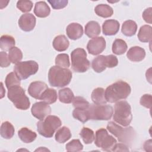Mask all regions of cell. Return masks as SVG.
Listing matches in <instances>:
<instances>
[{
  "mask_svg": "<svg viewBox=\"0 0 152 152\" xmlns=\"http://www.w3.org/2000/svg\"><path fill=\"white\" fill-rule=\"evenodd\" d=\"M50 12V9L45 1H39L35 4L34 8V14L39 18H45Z\"/></svg>",
  "mask_w": 152,
  "mask_h": 152,
  "instance_id": "cell-20",
  "label": "cell"
},
{
  "mask_svg": "<svg viewBox=\"0 0 152 152\" xmlns=\"http://www.w3.org/2000/svg\"><path fill=\"white\" fill-rule=\"evenodd\" d=\"M72 104L75 108H81L87 109L90 106V103L84 97L80 96L75 97L72 100Z\"/></svg>",
  "mask_w": 152,
  "mask_h": 152,
  "instance_id": "cell-39",
  "label": "cell"
},
{
  "mask_svg": "<svg viewBox=\"0 0 152 152\" xmlns=\"http://www.w3.org/2000/svg\"><path fill=\"white\" fill-rule=\"evenodd\" d=\"M113 121L124 126H128L132 119L131 107L126 101L116 102L114 107Z\"/></svg>",
  "mask_w": 152,
  "mask_h": 152,
  "instance_id": "cell-5",
  "label": "cell"
},
{
  "mask_svg": "<svg viewBox=\"0 0 152 152\" xmlns=\"http://www.w3.org/2000/svg\"><path fill=\"white\" fill-rule=\"evenodd\" d=\"M91 97L94 104H105L107 103L104 96V89L102 87H97L94 89Z\"/></svg>",
  "mask_w": 152,
  "mask_h": 152,
  "instance_id": "cell-25",
  "label": "cell"
},
{
  "mask_svg": "<svg viewBox=\"0 0 152 152\" xmlns=\"http://www.w3.org/2000/svg\"><path fill=\"white\" fill-rule=\"evenodd\" d=\"M107 130L118 138L119 142L130 145L135 138V131L132 126L123 128L114 122L110 121L107 125Z\"/></svg>",
  "mask_w": 152,
  "mask_h": 152,
  "instance_id": "cell-3",
  "label": "cell"
},
{
  "mask_svg": "<svg viewBox=\"0 0 152 152\" xmlns=\"http://www.w3.org/2000/svg\"><path fill=\"white\" fill-rule=\"evenodd\" d=\"M17 7L23 12H30L33 7V2L31 1H18Z\"/></svg>",
  "mask_w": 152,
  "mask_h": 152,
  "instance_id": "cell-40",
  "label": "cell"
},
{
  "mask_svg": "<svg viewBox=\"0 0 152 152\" xmlns=\"http://www.w3.org/2000/svg\"><path fill=\"white\" fill-rule=\"evenodd\" d=\"M131 91V88L129 84L122 80H119L106 88L104 96L107 102L116 103L126 99Z\"/></svg>",
  "mask_w": 152,
  "mask_h": 152,
  "instance_id": "cell-1",
  "label": "cell"
},
{
  "mask_svg": "<svg viewBox=\"0 0 152 152\" xmlns=\"http://www.w3.org/2000/svg\"><path fill=\"white\" fill-rule=\"evenodd\" d=\"M36 19L33 14L27 13L23 14L19 18L18 23L20 28L24 31H30L36 26Z\"/></svg>",
  "mask_w": 152,
  "mask_h": 152,
  "instance_id": "cell-14",
  "label": "cell"
},
{
  "mask_svg": "<svg viewBox=\"0 0 152 152\" xmlns=\"http://www.w3.org/2000/svg\"><path fill=\"white\" fill-rule=\"evenodd\" d=\"M119 27V23L117 20H107L102 25V31L106 36H113L118 32Z\"/></svg>",
  "mask_w": 152,
  "mask_h": 152,
  "instance_id": "cell-17",
  "label": "cell"
},
{
  "mask_svg": "<svg viewBox=\"0 0 152 152\" xmlns=\"http://www.w3.org/2000/svg\"><path fill=\"white\" fill-rule=\"evenodd\" d=\"M15 41L14 38L9 35H3L1 37L0 48L2 50L7 51L10 50L11 48L14 47Z\"/></svg>",
  "mask_w": 152,
  "mask_h": 152,
  "instance_id": "cell-31",
  "label": "cell"
},
{
  "mask_svg": "<svg viewBox=\"0 0 152 152\" xmlns=\"http://www.w3.org/2000/svg\"><path fill=\"white\" fill-rule=\"evenodd\" d=\"M72 135L70 129L66 126L59 128L55 134V140L59 143H64L69 140Z\"/></svg>",
  "mask_w": 152,
  "mask_h": 152,
  "instance_id": "cell-26",
  "label": "cell"
},
{
  "mask_svg": "<svg viewBox=\"0 0 152 152\" xmlns=\"http://www.w3.org/2000/svg\"><path fill=\"white\" fill-rule=\"evenodd\" d=\"M57 93L55 89L48 88L40 96L39 100L48 104H52L57 100Z\"/></svg>",
  "mask_w": 152,
  "mask_h": 152,
  "instance_id": "cell-27",
  "label": "cell"
},
{
  "mask_svg": "<svg viewBox=\"0 0 152 152\" xmlns=\"http://www.w3.org/2000/svg\"><path fill=\"white\" fill-rule=\"evenodd\" d=\"M20 80H21L18 77L14 72H10L7 75L5 78V86L8 89L15 86H20Z\"/></svg>",
  "mask_w": 152,
  "mask_h": 152,
  "instance_id": "cell-36",
  "label": "cell"
},
{
  "mask_svg": "<svg viewBox=\"0 0 152 152\" xmlns=\"http://www.w3.org/2000/svg\"><path fill=\"white\" fill-rule=\"evenodd\" d=\"M73 117L80 121L83 123L86 122L89 120V116L88 113V109H81V108H75L72 112Z\"/></svg>",
  "mask_w": 152,
  "mask_h": 152,
  "instance_id": "cell-34",
  "label": "cell"
},
{
  "mask_svg": "<svg viewBox=\"0 0 152 152\" xmlns=\"http://www.w3.org/2000/svg\"><path fill=\"white\" fill-rule=\"evenodd\" d=\"M61 124L62 122L59 117L48 115L44 119L37 123V131L40 135L46 138H51Z\"/></svg>",
  "mask_w": 152,
  "mask_h": 152,
  "instance_id": "cell-4",
  "label": "cell"
},
{
  "mask_svg": "<svg viewBox=\"0 0 152 152\" xmlns=\"http://www.w3.org/2000/svg\"><path fill=\"white\" fill-rule=\"evenodd\" d=\"M66 32L68 37L71 40H77L83 34V26L77 23L69 24L66 28Z\"/></svg>",
  "mask_w": 152,
  "mask_h": 152,
  "instance_id": "cell-16",
  "label": "cell"
},
{
  "mask_svg": "<svg viewBox=\"0 0 152 152\" xmlns=\"http://www.w3.org/2000/svg\"><path fill=\"white\" fill-rule=\"evenodd\" d=\"M113 151H128L129 149L127 145L124 143L116 144L113 150Z\"/></svg>",
  "mask_w": 152,
  "mask_h": 152,
  "instance_id": "cell-45",
  "label": "cell"
},
{
  "mask_svg": "<svg viewBox=\"0 0 152 152\" xmlns=\"http://www.w3.org/2000/svg\"><path fill=\"white\" fill-rule=\"evenodd\" d=\"M113 113V107L107 104H90L88 108L89 119L109 120Z\"/></svg>",
  "mask_w": 152,
  "mask_h": 152,
  "instance_id": "cell-8",
  "label": "cell"
},
{
  "mask_svg": "<svg viewBox=\"0 0 152 152\" xmlns=\"http://www.w3.org/2000/svg\"><path fill=\"white\" fill-rule=\"evenodd\" d=\"M126 56L131 61L140 62L144 59L145 51L140 46H133L128 50Z\"/></svg>",
  "mask_w": 152,
  "mask_h": 152,
  "instance_id": "cell-18",
  "label": "cell"
},
{
  "mask_svg": "<svg viewBox=\"0 0 152 152\" xmlns=\"http://www.w3.org/2000/svg\"><path fill=\"white\" fill-rule=\"evenodd\" d=\"M53 47L58 52L66 50L69 45V42L65 35H59L55 37L53 40Z\"/></svg>",
  "mask_w": 152,
  "mask_h": 152,
  "instance_id": "cell-19",
  "label": "cell"
},
{
  "mask_svg": "<svg viewBox=\"0 0 152 152\" xmlns=\"http://www.w3.org/2000/svg\"><path fill=\"white\" fill-rule=\"evenodd\" d=\"M80 135L82 138L84 142L86 144L92 143L95 138L93 131L87 127L83 128V129L80 131Z\"/></svg>",
  "mask_w": 152,
  "mask_h": 152,
  "instance_id": "cell-33",
  "label": "cell"
},
{
  "mask_svg": "<svg viewBox=\"0 0 152 152\" xmlns=\"http://www.w3.org/2000/svg\"><path fill=\"white\" fill-rule=\"evenodd\" d=\"M31 112L34 117L39 120H43L50 114L51 108L48 103L45 102H38L33 104Z\"/></svg>",
  "mask_w": 152,
  "mask_h": 152,
  "instance_id": "cell-12",
  "label": "cell"
},
{
  "mask_svg": "<svg viewBox=\"0 0 152 152\" xmlns=\"http://www.w3.org/2000/svg\"><path fill=\"white\" fill-rule=\"evenodd\" d=\"M71 67L76 72H84L90 68V61L87 59V53L83 48L74 49L71 54Z\"/></svg>",
  "mask_w": 152,
  "mask_h": 152,
  "instance_id": "cell-7",
  "label": "cell"
},
{
  "mask_svg": "<svg viewBox=\"0 0 152 152\" xmlns=\"http://www.w3.org/2000/svg\"><path fill=\"white\" fill-rule=\"evenodd\" d=\"M151 13H152V8L150 7L147 9H145L143 13H142V18L144 20V21L146 23H148L149 24H151V20H152V17H151Z\"/></svg>",
  "mask_w": 152,
  "mask_h": 152,
  "instance_id": "cell-44",
  "label": "cell"
},
{
  "mask_svg": "<svg viewBox=\"0 0 152 152\" xmlns=\"http://www.w3.org/2000/svg\"><path fill=\"white\" fill-rule=\"evenodd\" d=\"M151 95L149 94H144L140 99V104L146 108L150 109L151 107Z\"/></svg>",
  "mask_w": 152,
  "mask_h": 152,
  "instance_id": "cell-42",
  "label": "cell"
},
{
  "mask_svg": "<svg viewBox=\"0 0 152 152\" xmlns=\"http://www.w3.org/2000/svg\"><path fill=\"white\" fill-rule=\"evenodd\" d=\"M72 75L71 70L66 68L53 66L48 72L49 83L52 87H63L69 84Z\"/></svg>",
  "mask_w": 152,
  "mask_h": 152,
  "instance_id": "cell-2",
  "label": "cell"
},
{
  "mask_svg": "<svg viewBox=\"0 0 152 152\" xmlns=\"http://www.w3.org/2000/svg\"><path fill=\"white\" fill-rule=\"evenodd\" d=\"M118 64V58L113 55H99L92 61L91 67L96 72L100 73L103 72L107 67L113 68L117 66Z\"/></svg>",
  "mask_w": 152,
  "mask_h": 152,
  "instance_id": "cell-11",
  "label": "cell"
},
{
  "mask_svg": "<svg viewBox=\"0 0 152 152\" xmlns=\"http://www.w3.org/2000/svg\"><path fill=\"white\" fill-rule=\"evenodd\" d=\"M137 30V25L136 23L131 20L125 21L122 26L121 31L126 36L131 37L134 36Z\"/></svg>",
  "mask_w": 152,
  "mask_h": 152,
  "instance_id": "cell-24",
  "label": "cell"
},
{
  "mask_svg": "<svg viewBox=\"0 0 152 152\" xmlns=\"http://www.w3.org/2000/svg\"><path fill=\"white\" fill-rule=\"evenodd\" d=\"M152 27L149 25L141 26L138 33V38L141 42H151L152 38Z\"/></svg>",
  "mask_w": 152,
  "mask_h": 152,
  "instance_id": "cell-23",
  "label": "cell"
},
{
  "mask_svg": "<svg viewBox=\"0 0 152 152\" xmlns=\"http://www.w3.org/2000/svg\"><path fill=\"white\" fill-rule=\"evenodd\" d=\"M83 149V145L78 139L72 140L66 145V150L68 151H80Z\"/></svg>",
  "mask_w": 152,
  "mask_h": 152,
  "instance_id": "cell-38",
  "label": "cell"
},
{
  "mask_svg": "<svg viewBox=\"0 0 152 152\" xmlns=\"http://www.w3.org/2000/svg\"><path fill=\"white\" fill-rule=\"evenodd\" d=\"M116 142V140L109 135L106 129L100 128L96 132L94 143L103 151H113Z\"/></svg>",
  "mask_w": 152,
  "mask_h": 152,
  "instance_id": "cell-9",
  "label": "cell"
},
{
  "mask_svg": "<svg viewBox=\"0 0 152 152\" xmlns=\"http://www.w3.org/2000/svg\"><path fill=\"white\" fill-rule=\"evenodd\" d=\"M8 90V98L16 108L20 110H27L29 108L30 106L29 99L26 95L25 90L20 86H15Z\"/></svg>",
  "mask_w": 152,
  "mask_h": 152,
  "instance_id": "cell-6",
  "label": "cell"
},
{
  "mask_svg": "<svg viewBox=\"0 0 152 152\" xmlns=\"http://www.w3.org/2000/svg\"><path fill=\"white\" fill-rule=\"evenodd\" d=\"M55 64L56 65L61 67L68 68L70 65L68 55L66 53H61L58 55L55 58Z\"/></svg>",
  "mask_w": 152,
  "mask_h": 152,
  "instance_id": "cell-37",
  "label": "cell"
},
{
  "mask_svg": "<svg viewBox=\"0 0 152 152\" xmlns=\"http://www.w3.org/2000/svg\"><path fill=\"white\" fill-rule=\"evenodd\" d=\"M101 32L100 24L95 21L88 22L85 26V34L90 38L97 36Z\"/></svg>",
  "mask_w": 152,
  "mask_h": 152,
  "instance_id": "cell-21",
  "label": "cell"
},
{
  "mask_svg": "<svg viewBox=\"0 0 152 152\" xmlns=\"http://www.w3.org/2000/svg\"><path fill=\"white\" fill-rule=\"evenodd\" d=\"M126 43L122 39H117L115 40L112 45V52L115 55H120L126 52L127 50Z\"/></svg>",
  "mask_w": 152,
  "mask_h": 152,
  "instance_id": "cell-32",
  "label": "cell"
},
{
  "mask_svg": "<svg viewBox=\"0 0 152 152\" xmlns=\"http://www.w3.org/2000/svg\"><path fill=\"white\" fill-rule=\"evenodd\" d=\"M39 69V65L34 61L20 62L14 67V72L20 80H26L35 74Z\"/></svg>",
  "mask_w": 152,
  "mask_h": 152,
  "instance_id": "cell-10",
  "label": "cell"
},
{
  "mask_svg": "<svg viewBox=\"0 0 152 152\" xmlns=\"http://www.w3.org/2000/svg\"><path fill=\"white\" fill-rule=\"evenodd\" d=\"M18 135L20 139L25 143H30L33 142L37 137L36 132L32 131L26 127L21 128L18 131Z\"/></svg>",
  "mask_w": 152,
  "mask_h": 152,
  "instance_id": "cell-22",
  "label": "cell"
},
{
  "mask_svg": "<svg viewBox=\"0 0 152 152\" xmlns=\"http://www.w3.org/2000/svg\"><path fill=\"white\" fill-rule=\"evenodd\" d=\"M48 2L51 5L52 7L55 10H59L65 8L68 1L67 0H60V1H48Z\"/></svg>",
  "mask_w": 152,
  "mask_h": 152,
  "instance_id": "cell-41",
  "label": "cell"
},
{
  "mask_svg": "<svg viewBox=\"0 0 152 152\" xmlns=\"http://www.w3.org/2000/svg\"><path fill=\"white\" fill-rule=\"evenodd\" d=\"M96 14L103 18H108L113 15V10L111 7L106 4H99L95 8Z\"/></svg>",
  "mask_w": 152,
  "mask_h": 152,
  "instance_id": "cell-28",
  "label": "cell"
},
{
  "mask_svg": "<svg viewBox=\"0 0 152 152\" xmlns=\"http://www.w3.org/2000/svg\"><path fill=\"white\" fill-rule=\"evenodd\" d=\"M8 58L12 64H17L20 62L23 58V53L17 47H13L9 50Z\"/></svg>",
  "mask_w": 152,
  "mask_h": 152,
  "instance_id": "cell-35",
  "label": "cell"
},
{
  "mask_svg": "<svg viewBox=\"0 0 152 152\" xmlns=\"http://www.w3.org/2000/svg\"><path fill=\"white\" fill-rule=\"evenodd\" d=\"M0 64L2 68L8 67L10 65L8 55L5 52L2 51L0 52Z\"/></svg>",
  "mask_w": 152,
  "mask_h": 152,
  "instance_id": "cell-43",
  "label": "cell"
},
{
  "mask_svg": "<svg viewBox=\"0 0 152 152\" xmlns=\"http://www.w3.org/2000/svg\"><path fill=\"white\" fill-rule=\"evenodd\" d=\"M48 88V85L40 81H33L30 83L28 88V94L33 98L39 99L42 94Z\"/></svg>",
  "mask_w": 152,
  "mask_h": 152,
  "instance_id": "cell-15",
  "label": "cell"
},
{
  "mask_svg": "<svg viewBox=\"0 0 152 152\" xmlns=\"http://www.w3.org/2000/svg\"><path fill=\"white\" fill-rule=\"evenodd\" d=\"M106 40L102 36L96 37L90 40L87 45V49L89 53L97 55L101 53L106 48Z\"/></svg>",
  "mask_w": 152,
  "mask_h": 152,
  "instance_id": "cell-13",
  "label": "cell"
},
{
  "mask_svg": "<svg viewBox=\"0 0 152 152\" xmlns=\"http://www.w3.org/2000/svg\"><path fill=\"white\" fill-rule=\"evenodd\" d=\"M14 128L13 125L8 121H5L1 124L0 133L2 137L5 139L11 138L14 134Z\"/></svg>",
  "mask_w": 152,
  "mask_h": 152,
  "instance_id": "cell-30",
  "label": "cell"
},
{
  "mask_svg": "<svg viewBox=\"0 0 152 152\" xmlns=\"http://www.w3.org/2000/svg\"><path fill=\"white\" fill-rule=\"evenodd\" d=\"M58 95L59 101L62 103L66 104L71 103L74 98L73 92L69 88L67 87L59 90Z\"/></svg>",
  "mask_w": 152,
  "mask_h": 152,
  "instance_id": "cell-29",
  "label": "cell"
}]
</instances>
